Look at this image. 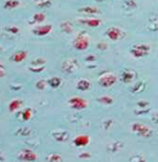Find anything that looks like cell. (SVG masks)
Listing matches in <instances>:
<instances>
[{"label": "cell", "mask_w": 158, "mask_h": 162, "mask_svg": "<svg viewBox=\"0 0 158 162\" xmlns=\"http://www.w3.org/2000/svg\"><path fill=\"white\" fill-rule=\"evenodd\" d=\"M134 48H135V49H138V50L144 51V52H146V53H148V51H149V46H148V45H143V43L135 45Z\"/></svg>", "instance_id": "obj_25"}, {"label": "cell", "mask_w": 158, "mask_h": 162, "mask_svg": "<svg viewBox=\"0 0 158 162\" xmlns=\"http://www.w3.org/2000/svg\"><path fill=\"white\" fill-rule=\"evenodd\" d=\"M98 102H100L102 104H112V97H108V96H104V97H100L97 99Z\"/></svg>", "instance_id": "obj_22"}, {"label": "cell", "mask_w": 158, "mask_h": 162, "mask_svg": "<svg viewBox=\"0 0 158 162\" xmlns=\"http://www.w3.org/2000/svg\"><path fill=\"white\" fill-rule=\"evenodd\" d=\"M77 89L78 90H80V91H87L90 87H92V85H90V82L88 80H86V79H80V80L77 82Z\"/></svg>", "instance_id": "obj_11"}, {"label": "cell", "mask_w": 158, "mask_h": 162, "mask_svg": "<svg viewBox=\"0 0 158 162\" xmlns=\"http://www.w3.org/2000/svg\"><path fill=\"white\" fill-rule=\"evenodd\" d=\"M90 141V139L88 136H85V134H82V136H78V137L75 138V140H74V144L76 146V147H85L87 146L88 143Z\"/></svg>", "instance_id": "obj_9"}, {"label": "cell", "mask_w": 158, "mask_h": 162, "mask_svg": "<svg viewBox=\"0 0 158 162\" xmlns=\"http://www.w3.org/2000/svg\"><path fill=\"white\" fill-rule=\"evenodd\" d=\"M48 85L51 87V88H58V87L61 85V79L58 78V77H52L48 80Z\"/></svg>", "instance_id": "obj_18"}, {"label": "cell", "mask_w": 158, "mask_h": 162, "mask_svg": "<svg viewBox=\"0 0 158 162\" xmlns=\"http://www.w3.org/2000/svg\"><path fill=\"white\" fill-rule=\"evenodd\" d=\"M94 60H96V57L90 56V57H87L86 58V61H94Z\"/></svg>", "instance_id": "obj_35"}, {"label": "cell", "mask_w": 158, "mask_h": 162, "mask_svg": "<svg viewBox=\"0 0 158 162\" xmlns=\"http://www.w3.org/2000/svg\"><path fill=\"white\" fill-rule=\"evenodd\" d=\"M36 4L38 7H41V8H45V7H49L51 6V2L49 0H41V1H36Z\"/></svg>", "instance_id": "obj_27"}, {"label": "cell", "mask_w": 158, "mask_h": 162, "mask_svg": "<svg viewBox=\"0 0 158 162\" xmlns=\"http://www.w3.org/2000/svg\"><path fill=\"white\" fill-rule=\"evenodd\" d=\"M68 102H69V104H70V107H71L72 109H76V110H82V109L87 108V101L84 100L80 97L70 98Z\"/></svg>", "instance_id": "obj_5"}, {"label": "cell", "mask_w": 158, "mask_h": 162, "mask_svg": "<svg viewBox=\"0 0 158 162\" xmlns=\"http://www.w3.org/2000/svg\"><path fill=\"white\" fill-rule=\"evenodd\" d=\"M0 51H1V48H0Z\"/></svg>", "instance_id": "obj_39"}, {"label": "cell", "mask_w": 158, "mask_h": 162, "mask_svg": "<svg viewBox=\"0 0 158 162\" xmlns=\"http://www.w3.org/2000/svg\"><path fill=\"white\" fill-rule=\"evenodd\" d=\"M37 89H39V90H44L45 88H46V81L45 80H39L37 82Z\"/></svg>", "instance_id": "obj_28"}, {"label": "cell", "mask_w": 158, "mask_h": 162, "mask_svg": "<svg viewBox=\"0 0 158 162\" xmlns=\"http://www.w3.org/2000/svg\"><path fill=\"white\" fill-rule=\"evenodd\" d=\"M47 162H62V158L60 154L51 153L47 157Z\"/></svg>", "instance_id": "obj_19"}, {"label": "cell", "mask_w": 158, "mask_h": 162, "mask_svg": "<svg viewBox=\"0 0 158 162\" xmlns=\"http://www.w3.org/2000/svg\"><path fill=\"white\" fill-rule=\"evenodd\" d=\"M77 61L76 60H68V61H65L64 63H62V70L65 71L66 73H71L72 71L75 70L77 68Z\"/></svg>", "instance_id": "obj_8"}, {"label": "cell", "mask_w": 158, "mask_h": 162, "mask_svg": "<svg viewBox=\"0 0 158 162\" xmlns=\"http://www.w3.org/2000/svg\"><path fill=\"white\" fill-rule=\"evenodd\" d=\"M72 45L77 50H86L89 46V38L85 33H80V35L77 36V38L74 40Z\"/></svg>", "instance_id": "obj_1"}, {"label": "cell", "mask_w": 158, "mask_h": 162, "mask_svg": "<svg viewBox=\"0 0 158 162\" xmlns=\"http://www.w3.org/2000/svg\"><path fill=\"white\" fill-rule=\"evenodd\" d=\"M32 72H40V71H42L44 69H45V66H39V67H37V68H35V67H30L29 68Z\"/></svg>", "instance_id": "obj_30"}, {"label": "cell", "mask_w": 158, "mask_h": 162, "mask_svg": "<svg viewBox=\"0 0 158 162\" xmlns=\"http://www.w3.org/2000/svg\"><path fill=\"white\" fill-rule=\"evenodd\" d=\"M21 116H22V120H24V121H28L31 117H32V111H31L30 108L25 109V110L22 111V113H21Z\"/></svg>", "instance_id": "obj_21"}, {"label": "cell", "mask_w": 158, "mask_h": 162, "mask_svg": "<svg viewBox=\"0 0 158 162\" xmlns=\"http://www.w3.org/2000/svg\"><path fill=\"white\" fill-rule=\"evenodd\" d=\"M132 130L136 132L140 137H150L153 134V131L150 128H148L146 124H140V123H134L132 126Z\"/></svg>", "instance_id": "obj_3"}, {"label": "cell", "mask_w": 158, "mask_h": 162, "mask_svg": "<svg viewBox=\"0 0 158 162\" xmlns=\"http://www.w3.org/2000/svg\"><path fill=\"white\" fill-rule=\"evenodd\" d=\"M52 136H54V138L56 139L57 141H59V142L67 141V140H68V138H69V134H68V132H66V131L54 132V133H52Z\"/></svg>", "instance_id": "obj_13"}, {"label": "cell", "mask_w": 158, "mask_h": 162, "mask_svg": "<svg viewBox=\"0 0 158 162\" xmlns=\"http://www.w3.org/2000/svg\"><path fill=\"white\" fill-rule=\"evenodd\" d=\"M79 22L82 25L88 26L90 28H96L102 23V20L97 19V18H90V19H82V20H79Z\"/></svg>", "instance_id": "obj_10"}, {"label": "cell", "mask_w": 158, "mask_h": 162, "mask_svg": "<svg viewBox=\"0 0 158 162\" xmlns=\"http://www.w3.org/2000/svg\"><path fill=\"white\" fill-rule=\"evenodd\" d=\"M51 30H52V26L46 25V26H41V27H36V28L32 30V33L38 36V37H42V36L48 35Z\"/></svg>", "instance_id": "obj_6"}, {"label": "cell", "mask_w": 158, "mask_h": 162, "mask_svg": "<svg viewBox=\"0 0 158 162\" xmlns=\"http://www.w3.org/2000/svg\"><path fill=\"white\" fill-rule=\"evenodd\" d=\"M107 36L109 37V39L112 41L118 40L120 37H122V31L119 28H116V27H110L107 31H106Z\"/></svg>", "instance_id": "obj_7"}, {"label": "cell", "mask_w": 158, "mask_h": 162, "mask_svg": "<svg viewBox=\"0 0 158 162\" xmlns=\"http://www.w3.org/2000/svg\"><path fill=\"white\" fill-rule=\"evenodd\" d=\"M125 6H132V8H136V2L134 0H128V1H126Z\"/></svg>", "instance_id": "obj_31"}, {"label": "cell", "mask_w": 158, "mask_h": 162, "mask_svg": "<svg viewBox=\"0 0 158 162\" xmlns=\"http://www.w3.org/2000/svg\"><path fill=\"white\" fill-rule=\"evenodd\" d=\"M138 106H139V107H143V106H148V102H139V103H138Z\"/></svg>", "instance_id": "obj_37"}, {"label": "cell", "mask_w": 158, "mask_h": 162, "mask_svg": "<svg viewBox=\"0 0 158 162\" xmlns=\"http://www.w3.org/2000/svg\"><path fill=\"white\" fill-rule=\"evenodd\" d=\"M79 12L82 14H90V15H95V14H99V10L95 7H84V8H79L78 9Z\"/></svg>", "instance_id": "obj_16"}, {"label": "cell", "mask_w": 158, "mask_h": 162, "mask_svg": "<svg viewBox=\"0 0 158 162\" xmlns=\"http://www.w3.org/2000/svg\"><path fill=\"white\" fill-rule=\"evenodd\" d=\"M130 53H132L134 57H136V58H140V57L147 55L146 52H144V51H142V50H138V49H135V48H133V49L130 50Z\"/></svg>", "instance_id": "obj_24"}, {"label": "cell", "mask_w": 158, "mask_h": 162, "mask_svg": "<svg viewBox=\"0 0 158 162\" xmlns=\"http://www.w3.org/2000/svg\"><path fill=\"white\" fill-rule=\"evenodd\" d=\"M5 71H4V68L2 66H0V78H2V77H5Z\"/></svg>", "instance_id": "obj_34"}, {"label": "cell", "mask_w": 158, "mask_h": 162, "mask_svg": "<svg viewBox=\"0 0 158 162\" xmlns=\"http://www.w3.org/2000/svg\"><path fill=\"white\" fill-rule=\"evenodd\" d=\"M60 27H61V30L64 31V32H66V33L72 32V25H71V22H69V21L62 22L60 25Z\"/></svg>", "instance_id": "obj_20"}, {"label": "cell", "mask_w": 158, "mask_h": 162, "mask_svg": "<svg viewBox=\"0 0 158 162\" xmlns=\"http://www.w3.org/2000/svg\"><path fill=\"white\" fill-rule=\"evenodd\" d=\"M32 19H34L32 22H42V21L46 19V16H45V14H42V12H38L36 15H34Z\"/></svg>", "instance_id": "obj_23"}, {"label": "cell", "mask_w": 158, "mask_h": 162, "mask_svg": "<svg viewBox=\"0 0 158 162\" xmlns=\"http://www.w3.org/2000/svg\"><path fill=\"white\" fill-rule=\"evenodd\" d=\"M6 30L11 32V33H18L19 32V28L18 27H7Z\"/></svg>", "instance_id": "obj_29"}, {"label": "cell", "mask_w": 158, "mask_h": 162, "mask_svg": "<svg viewBox=\"0 0 158 162\" xmlns=\"http://www.w3.org/2000/svg\"><path fill=\"white\" fill-rule=\"evenodd\" d=\"M37 154L32 150L29 149H25L22 151L19 152L18 154V159L20 161H26V162H31V161H36L37 160Z\"/></svg>", "instance_id": "obj_4"}, {"label": "cell", "mask_w": 158, "mask_h": 162, "mask_svg": "<svg viewBox=\"0 0 158 162\" xmlns=\"http://www.w3.org/2000/svg\"><path fill=\"white\" fill-rule=\"evenodd\" d=\"M46 63V60L44 58H38L36 60L31 61V66H45Z\"/></svg>", "instance_id": "obj_26"}, {"label": "cell", "mask_w": 158, "mask_h": 162, "mask_svg": "<svg viewBox=\"0 0 158 162\" xmlns=\"http://www.w3.org/2000/svg\"><path fill=\"white\" fill-rule=\"evenodd\" d=\"M99 1H102V0H99Z\"/></svg>", "instance_id": "obj_38"}, {"label": "cell", "mask_w": 158, "mask_h": 162, "mask_svg": "<svg viewBox=\"0 0 158 162\" xmlns=\"http://www.w3.org/2000/svg\"><path fill=\"white\" fill-rule=\"evenodd\" d=\"M20 5V2L18 1V0H7L5 2V9H8V10H11V9H15L17 7H19Z\"/></svg>", "instance_id": "obj_15"}, {"label": "cell", "mask_w": 158, "mask_h": 162, "mask_svg": "<svg viewBox=\"0 0 158 162\" xmlns=\"http://www.w3.org/2000/svg\"><path fill=\"white\" fill-rule=\"evenodd\" d=\"M117 80V78L116 76L112 73V72H106V73H102V76L99 77V85L102 87H105V88H107V87H112L115 82Z\"/></svg>", "instance_id": "obj_2"}, {"label": "cell", "mask_w": 158, "mask_h": 162, "mask_svg": "<svg viewBox=\"0 0 158 162\" xmlns=\"http://www.w3.org/2000/svg\"><path fill=\"white\" fill-rule=\"evenodd\" d=\"M150 30H153V31H157L158 30V22L157 23H154V25L150 26V28H149Z\"/></svg>", "instance_id": "obj_33"}, {"label": "cell", "mask_w": 158, "mask_h": 162, "mask_svg": "<svg viewBox=\"0 0 158 162\" xmlns=\"http://www.w3.org/2000/svg\"><path fill=\"white\" fill-rule=\"evenodd\" d=\"M152 120H153L155 123H158V112H156V113H154L153 117H152Z\"/></svg>", "instance_id": "obj_32"}, {"label": "cell", "mask_w": 158, "mask_h": 162, "mask_svg": "<svg viewBox=\"0 0 158 162\" xmlns=\"http://www.w3.org/2000/svg\"><path fill=\"white\" fill-rule=\"evenodd\" d=\"M21 104H22V101H21V100L15 99V100H12V101L9 103V110H10L11 112L16 111V110H18V109L20 108Z\"/></svg>", "instance_id": "obj_17"}, {"label": "cell", "mask_w": 158, "mask_h": 162, "mask_svg": "<svg viewBox=\"0 0 158 162\" xmlns=\"http://www.w3.org/2000/svg\"><path fill=\"white\" fill-rule=\"evenodd\" d=\"M136 78V73L134 71H124L122 73V80L124 82H132Z\"/></svg>", "instance_id": "obj_12"}, {"label": "cell", "mask_w": 158, "mask_h": 162, "mask_svg": "<svg viewBox=\"0 0 158 162\" xmlns=\"http://www.w3.org/2000/svg\"><path fill=\"white\" fill-rule=\"evenodd\" d=\"M27 58V51H18V52H16L14 56L11 57V60L17 62V63H19L21 61H24Z\"/></svg>", "instance_id": "obj_14"}, {"label": "cell", "mask_w": 158, "mask_h": 162, "mask_svg": "<svg viewBox=\"0 0 158 162\" xmlns=\"http://www.w3.org/2000/svg\"><path fill=\"white\" fill-rule=\"evenodd\" d=\"M79 157L80 158H90V154H89V153H82Z\"/></svg>", "instance_id": "obj_36"}]
</instances>
